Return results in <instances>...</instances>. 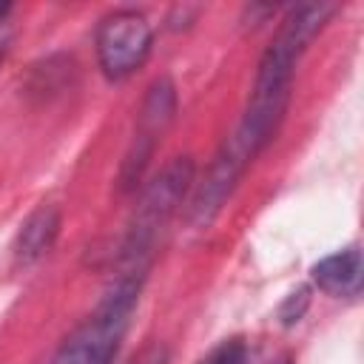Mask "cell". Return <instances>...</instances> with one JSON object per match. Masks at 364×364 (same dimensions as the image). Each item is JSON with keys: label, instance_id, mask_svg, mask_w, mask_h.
<instances>
[{"label": "cell", "instance_id": "obj_8", "mask_svg": "<svg viewBox=\"0 0 364 364\" xmlns=\"http://www.w3.org/2000/svg\"><path fill=\"white\" fill-rule=\"evenodd\" d=\"M199 364H250V350L242 338H228L213 347Z\"/></svg>", "mask_w": 364, "mask_h": 364}, {"label": "cell", "instance_id": "obj_9", "mask_svg": "<svg viewBox=\"0 0 364 364\" xmlns=\"http://www.w3.org/2000/svg\"><path fill=\"white\" fill-rule=\"evenodd\" d=\"M307 287H301L299 293H290V299L282 304V318H284V324H293V321H299L301 318V313H304V307H307Z\"/></svg>", "mask_w": 364, "mask_h": 364}, {"label": "cell", "instance_id": "obj_1", "mask_svg": "<svg viewBox=\"0 0 364 364\" xmlns=\"http://www.w3.org/2000/svg\"><path fill=\"white\" fill-rule=\"evenodd\" d=\"M336 6L330 3H301L296 6L273 43L264 48L259 60V71L253 80V91L247 100V108L236 125V131L225 139V145L242 156L247 165L259 156V151L273 139L279 131L287 102H290V88H293V71L304 48L313 43V37L324 28Z\"/></svg>", "mask_w": 364, "mask_h": 364}, {"label": "cell", "instance_id": "obj_12", "mask_svg": "<svg viewBox=\"0 0 364 364\" xmlns=\"http://www.w3.org/2000/svg\"><path fill=\"white\" fill-rule=\"evenodd\" d=\"M3 51H6V40L0 37V60H3Z\"/></svg>", "mask_w": 364, "mask_h": 364}, {"label": "cell", "instance_id": "obj_7", "mask_svg": "<svg viewBox=\"0 0 364 364\" xmlns=\"http://www.w3.org/2000/svg\"><path fill=\"white\" fill-rule=\"evenodd\" d=\"M60 208L57 205H40L28 213V219L20 225L14 239V259L20 264H31L40 256H46L60 233Z\"/></svg>", "mask_w": 364, "mask_h": 364}, {"label": "cell", "instance_id": "obj_5", "mask_svg": "<svg viewBox=\"0 0 364 364\" xmlns=\"http://www.w3.org/2000/svg\"><path fill=\"white\" fill-rule=\"evenodd\" d=\"M173 114H176V88H173L171 77H159L151 82V88L142 100L136 131H134V139H131L128 154H125L122 168H119V188L122 191H134L139 185L162 134L173 122Z\"/></svg>", "mask_w": 364, "mask_h": 364}, {"label": "cell", "instance_id": "obj_3", "mask_svg": "<svg viewBox=\"0 0 364 364\" xmlns=\"http://www.w3.org/2000/svg\"><path fill=\"white\" fill-rule=\"evenodd\" d=\"M142 279L119 273L100 307L60 344L51 364H111L139 301Z\"/></svg>", "mask_w": 364, "mask_h": 364}, {"label": "cell", "instance_id": "obj_4", "mask_svg": "<svg viewBox=\"0 0 364 364\" xmlns=\"http://www.w3.org/2000/svg\"><path fill=\"white\" fill-rule=\"evenodd\" d=\"M154 31L145 14L119 9L97 26V60L108 80L131 77L151 54Z\"/></svg>", "mask_w": 364, "mask_h": 364}, {"label": "cell", "instance_id": "obj_6", "mask_svg": "<svg viewBox=\"0 0 364 364\" xmlns=\"http://www.w3.org/2000/svg\"><path fill=\"white\" fill-rule=\"evenodd\" d=\"M313 282L324 293L338 296V299L358 296L361 284H364V259H361L358 245L344 247V250L330 253L321 262H316L313 264Z\"/></svg>", "mask_w": 364, "mask_h": 364}, {"label": "cell", "instance_id": "obj_10", "mask_svg": "<svg viewBox=\"0 0 364 364\" xmlns=\"http://www.w3.org/2000/svg\"><path fill=\"white\" fill-rule=\"evenodd\" d=\"M134 364H165V350L162 347H148Z\"/></svg>", "mask_w": 364, "mask_h": 364}, {"label": "cell", "instance_id": "obj_2", "mask_svg": "<svg viewBox=\"0 0 364 364\" xmlns=\"http://www.w3.org/2000/svg\"><path fill=\"white\" fill-rule=\"evenodd\" d=\"M193 182V159L191 156H176L171 159L142 191L136 199L134 216L128 222V233L122 242V273L145 279L156 236L173 216V210L182 205L188 188Z\"/></svg>", "mask_w": 364, "mask_h": 364}, {"label": "cell", "instance_id": "obj_11", "mask_svg": "<svg viewBox=\"0 0 364 364\" xmlns=\"http://www.w3.org/2000/svg\"><path fill=\"white\" fill-rule=\"evenodd\" d=\"M9 14V3H0V20Z\"/></svg>", "mask_w": 364, "mask_h": 364}]
</instances>
